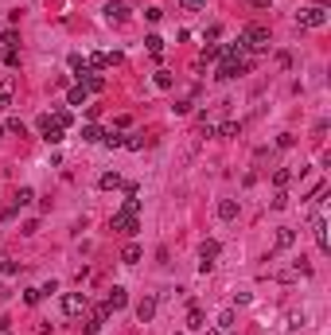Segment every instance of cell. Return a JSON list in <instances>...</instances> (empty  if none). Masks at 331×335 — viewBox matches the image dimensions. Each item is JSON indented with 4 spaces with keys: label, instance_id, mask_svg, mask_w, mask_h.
I'll list each match as a JSON object with an SVG mask.
<instances>
[{
    "label": "cell",
    "instance_id": "obj_27",
    "mask_svg": "<svg viewBox=\"0 0 331 335\" xmlns=\"http://www.w3.org/2000/svg\"><path fill=\"white\" fill-rule=\"evenodd\" d=\"M288 179H292V172H285V168H281V172H277V175H273V183H277V187H285V183H288Z\"/></svg>",
    "mask_w": 331,
    "mask_h": 335
},
{
    "label": "cell",
    "instance_id": "obj_20",
    "mask_svg": "<svg viewBox=\"0 0 331 335\" xmlns=\"http://www.w3.org/2000/svg\"><path fill=\"white\" fill-rule=\"evenodd\" d=\"M70 105H86V86H74V90H70Z\"/></svg>",
    "mask_w": 331,
    "mask_h": 335
},
{
    "label": "cell",
    "instance_id": "obj_17",
    "mask_svg": "<svg viewBox=\"0 0 331 335\" xmlns=\"http://www.w3.org/2000/svg\"><path fill=\"white\" fill-rule=\"evenodd\" d=\"M117 187H121V175H117V172L102 175V191H117Z\"/></svg>",
    "mask_w": 331,
    "mask_h": 335
},
{
    "label": "cell",
    "instance_id": "obj_16",
    "mask_svg": "<svg viewBox=\"0 0 331 335\" xmlns=\"http://www.w3.org/2000/svg\"><path fill=\"white\" fill-rule=\"evenodd\" d=\"M121 261H125V265H136V261H140V246H133V242H129V246H125V253H121Z\"/></svg>",
    "mask_w": 331,
    "mask_h": 335
},
{
    "label": "cell",
    "instance_id": "obj_1",
    "mask_svg": "<svg viewBox=\"0 0 331 335\" xmlns=\"http://www.w3.org/2000/svg\"><path fill=\"white\" fill-rule=\"evenodd\" d=\"M136 215H140V199H136V191L129 187V199H125V207L109 219V226L121 230V234H136V230H140V219H136Z\"/></svg>",
    "mask_w": 331,
    "mask_h": 335
},
{
    "label": "cell",
    "instance_id": "obj_25",
    "mask_svg": "<svg viewBox=\"0 0 331 335\" xmlns=\"http://www.w3.org/2000/svg\"><path fill=\"white\" fill-rule=\"evenodd\" d=\"M156 86L168 90V86H172V74H168V71H156Z\"/></svg>",
    "mask_w": 331,
    "mask_h": 335
},
{
    "label": "cell",
    "instance_id": "obj_19",
    "mask_svg": "<svg viewBox=\"0 0 331 335\" xmlns=\"http://www.w3.org/2000/svg\"><path fill=\"white\" fill-rule=\"evenodd\" d=\"M230 327H234V312H230V308H226L222 316H218V331H230Z\"/></svg>",
    "mask_w": 331,
    "mask_h": 335
},
{
    "label": "cell",
    "instance_id": "obj_8",
    "mask_svg": "<svg viewBox=\"0 0 331 335\" xmlns=\"http://www.w3.org/2000/svg\"><path fill=\"white\" fill-rule=\"evenodd\" d=\"M250 71V58H234V62H222V66H218V78H238V74H245Z\"/></svg>",
    "mask_w": 331,
    "mask_h": 335
},
{
    "label": "cell",
    "instance_id": "obj_5",
    "mask_svg": "<svg viewBox=\"0 0 331 335\" xmlns=\"http://www.w3.org/2000/svg\"><path fill=\"white\" fill-rule=\"evenodd\" d=\"M86 308H90V300H86L82 292H66V296H62V312H66V316H82Z\"/></svg>",
    "mask_w": 331,
    "mask_h": 335
},
{
    "label": "cell",
    "instance_id": "obj_13",
    "mask_svg": "<svg viewBox=\"0 0 331 335\" xmlns=\"http://www.w3.org/2000/svg\"><path fill=\"white\" fill-rule=\"evenodd\" d=\"M102 137H106V132L98 129V125H86V129H82V141H86V145H102Z\"/></svg>",
    "mask_w": 331,
    "mask_h": 335
},
{
    "label": "cell",
    "instance_id": "obj_2",
    "mask_svg": "<svg viewBox=\"0 0 331 335\" xmlns=\"http://www.w3.org/2000/svg\"><path fill=\"white\" fill-rule=\"evenodd\" d=\"M241 43L250 47V51H265V47H269V28L250 24V28H245V35H241Z\"/></svg>",
    "mask_w": 331,
    "mask_h": 335
},
{
    "label": "cell",
    "instance_id": "obj_9",
    "mask_svg": "<svg viewBox=\"0 0 331 335\" xmlns=\"http://www.w3.org/2000/svg\"><path fill=\"white\" fill-rule=\"evenodd\" d=\"M312 234H316V246L327 249V219H323V215H316V219H312Z\"/></svg>",
    "mask_w": 331,
    "mask_h": 335
},
{
    "label": "cell",
    "instance_id": "obj_14",
    "mask_svg": "<svg viewBox=\"0 0 331 335\" xmlns=\"http://www.w3.org/2000/svg\"><path fill=\"white\" fill-rule=\"evenodd\" d=\"M8 105H12V78L0 82V109H8Z\"/></svg>",
    "mask_w": 331,
    "mask_h": 335
},
{
    "label": "cell",
    "instance_id": "obj_18",
    "mask_svg": "<svg viewBox=\"0 0 331 335\" xmlns=\"http://www.w3.org/2000/svg\"><path fill=\"white\" fill-rule=\"evenodd\" d=\"M218 132H222V137H238V132H241V121H226V125H218Z\"/></svg>",
    "mask_w": 331,
    "mask_h": 335
},
{
    "label": "cell",
    "instance_id": "obj_11",
    "mask_svg": "<svg viewBox=\"0 0 331 335\" xmlns=\"http://www.w3.org/2000/svg\"><path fill=\"white\" fill-rule=\"evenodd\" d=\"M125 300H129V296H125V289H121V285H113V289H109V296H106V308H109V312H117V308H125Z\"/></svg>",
    "mask_w": 331,
    "mask_h": 335
},
{
    "label": "cell",
    "instance_id": "obj_22",
    "mask_svg": "<svg viewBox=\"0 0 331 335\" xmlns=\"http://www.w3.org/2000/svg\"><path fill=\"white\" fill-rule=\"evenodd\" d=\"M4 132H20V137H24V132H28V129H24V121H20V117H12V121L4 125Z\"/></svg>",
    "mask_w": 331,
    "mask_h": 335
},
{
    "label": "cell",
    "instance_id": "obj_10",
    "mask_svg": "<svg viewBox=\"0 0 331 335\" xmlns=\"http://www.w3.org/2000/svg\"><path fill=\"white\" fill-rule=\"evenodd\" d=\"M152 316H156V296H144V300L136 304V320H140V323H148Z\"/></svg>",
    "mask_w": 331,
    "mask_h": 335
},
{
    "label": "cell",
    "instance_id": "obj_3",
    "mask_svg": "<svg viewBox=\"0 0 331 335\" xmlns=\"http://www.w3.org/2000/svg\"><path fill=\"white\" fill-rule=\"evenodd\" d=\"M296 20H300L304 28H323V24H327V12H323L319 4H312V8H300V16H296Z\"/></svg>",
    "mask_w": 331,
    "mask_h": 335
},
{
    "label": "cell",
    "instance_id": "obj_28",
    "mask_svg": "<svg viewBox=\"0 0 331 335\" xmlns=\"http://www.w3.org/2000/svg\"><path fill=\"white\" fill-rule=\"evenodd\" d=\"M285 207H288V195H285V191H277V199H273V211H285Z\"/></svg>",
    "mask_w": 331,
    "mask_h": 335
},
{
    "label": "cell",
    "instance_id": "obj_24",
    "mask_svg": "<svg viewBox=\"0 0 331 335\" xmlns=\"http://www.w3.org/2000/svg\"><path fill=\"white\" fill-rule=\"evenodd\" d=\"M187 327H203V312L191 304V316H187Z\"/></svg>",
    "mask_w": 331,
    "mask_h": 335
},
{
    "label": "cell",
    "instance_id": "obj_12",
    "mask_svg": "<svg viewBox=\"0 0 331 335\" xmlns=\"http://www.w3.org/2000/svg\"><path fill=\"white\" fill-rule=\"evenodd\" d=\"M218 219H222V222L238 219V203H234V199H222V203H218Z\"/></svg>",
    "mask_w": 331,
    "mask_h": 335
},
{
    "label": "cell",
    "instance_id": "obj_26",
    "mask_svg": "<svg viewBox=\"0 0 331 335\" xmlns=\"http://www.w3.org/2000/svg\"><path fill=\"white\" fill-rule=\"evenodd\" d=\"M125 148H133V152H136V148H144V137H140V132H133V137L125 141Z\"/></svg>",
    "mask_w": 331,
    "mask_h": 335
},
{
    "label": "cell",
    "instance_id": "obj_6",
    "mask_svg": "<svg viewBox=\"0 0 331 335\" xmlns=\"http://www.w3.org/2000/svg\"><path fill=\"white\" fill-rule=\"evenodd\" d=\"M214 261H218V242H203V249H199V273H211Z\"/></svg>",
    "mask_w": 331,
    "mask_h": 335
},
{
    "label": "cell",
    "instance_id": "obj_15",
    "mask_svg": "<svg viewBox=\"0 0 331 335\" xmlns=\"http://www.w3.org/2000/svg\"><path fill=\"white\" fill-rule=\"evenodd\" d=\"M292 242H296V234L288 230V226H281V230H277V246H281V249H288Z\"/></svg>",
    "mask_w": 331,
    "mask_h": 335
},
{
    "label": "cell",
    "instance_id": "obj_4",
    "mask_svg": "<svg viewBox=\"0 0 331 335\" xmlns=\"http://www.w3.org/2000/svg\"><path fill=\"white\" fill-rule=\"evenodd\" d=\"M39 129H43V141H47V145H59V141H62V125L51 113L39 117Z\"/></svg>",
    "mask_w": 331,
    "mask_h": 335
},
{
    "label": "cell",
    "instance_id": "obj_29",
    "mask_svg": "<svg viewBox=\"0 0 331 335\" xmlns=\"http://www.w3.org/2000/svg\"><path fill=\"white\" fill-rule=\"evenodd\" d=\"M183 8H187V12H199V8H203V4H207V0H180Z\"/></svg>",
    "mask_w": 331,
    "mask_h": 335
},
{
    "label": "cell",
    "instance_id": "obj_21",
    "mask_svg": "<svg viewBox=\"0 0 331 335\" xmlns=\"http://www.w3.org/2000/svg\"><path fill=\"white\" fill-rule=\"evenodd\" d=\"M144 43H148V51H152V55H160V51H164V39H160V35H148Z\"/></svg>",
    "mask_w": 331,
    "mask_h": 335
},
{
    "label": "cell",
    "instance_id": "obj_23",
    "mask_svg": "<svg viewBox=\"0 0 331 335\" xmlns=\"http://www.w3.org/2000/svg\"><path fill=\"white\" fill-rule=\"evenodd\" d=\"M35 195H31V187H20V195H16V207H28Z\"/></svg>",
    "mask_w": 331,
    "mask_h": 335
},
{
    "label": "cell",
    "instance_id": "obj_7",
    "mask_svg": "<svg viewBox=\"0 0 331 335\" xmlns=\"http://www.w3.org/2000/svg\"><path fill=\"white\" fill-rule=\"evenodd\" d=\"M106 20L109 24H125V20H129V4H125V0H109L106 4Z\"/></svg>",
    "mask_w": 331,
    "mask_h": 335
}]
</instances>
